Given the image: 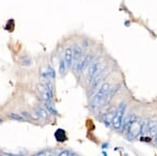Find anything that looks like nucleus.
Instances as JSON below:
<instances>
[{
  "label": "nucleus",
  "instance_id": "1",
  "mask_svg": "<svg viewBox=\"0 0 157 156\" xmlns=\"http://www.w3.org/2000/svg\"><path fill=\"white\" fill-rule=\"evenodd\" d=\"M110 88H111L110 84H109L108 82L103 83V85L100 87L98 91L94 94V97H93L90 101V108L91 109L93 110V109H95V108H98L101 105L104 104V102H105L106 97H107V94H108L109 90H110Z\"/></svg>",
  "mask_w": 157,
  "mask_h": 156
},
{
  "label": "nucleus",
  "instance_id": "2",
  "mask_svg": "<svg viewBox=\"0 0 157 156\" xmlns=\"http://www.w3.org/2000/svg\"><path fill=\"white\" fill-rule=\"evenodd\" d=\"M141 120L137 115H132V120H131L130 127L127 132V138L129 140H133L138 137V135L141 133Z\"/></svg>",
  "mask_w": 157,
  "mask_h": 156
},
{
  "label": "nucleus",
  "instance_id": "3",
  "mask_svg": "<svg viewBox=\"0 0 157 156\" xmlns=\"http://www.w3.org/2000/svg\"><path fill=\"white\" fill-rule=\"evenodd\" d=\"M126 111V104L125 103H121V104L116 108L114 119L112 120V127L114 129H121V125H123V119L124 115H125Z\"/></svg>",
  "mask_w": 157,
  "mask_h": 156
},
{
  "label": "nucleus",
  "instance_id": "4",
  "mask_svg": "<svg viewBox=\"0 0 157 156\" xmlns=\"http://www.w3.org/2000/svg\"><path fill=\"white\" fill-rule=\"evenodd\" d=\"M102 68H103L102 63H101V61H98V60L91 63L90 66L88 67V74H87V78H86V81H87L88 84L90 85V83L93 81V79L101 72Z\"/></svg>",
  "mask_w": 157,
  "mask_h": 156
},
{
  "label": "nucleus",
  "instance_id": "5",
  "mask_svg": "<svg viewBox=\"0 0 157 156\" xmlns=\"http://www.w3.org/2000/svg\"><path fill=\"white\" fill-rule=\"evenodd\" d=\"M92 60H93V55L84 56V58H82V59L75 65V72H77L78 74H81L87 67L90 66V64L92 63Z\"/></svg>",
  "mask_w": 157,
  "mask_h": 156
},
{
  "label": "nucleus",
  "instance_id": "6",
  "mask_svg": "<svg viewBox=\"0 0 157 156\" xmlns=\"http://www.w3.org/2000/svg\"><path fill=\"white\" fill-rule=\"evenodd\" d=\"M106 71H107V68H106V67H103L100 74H98L97 77L93 79V81L90 83V90H89V92H88V94L89 95H92L93 92H95V90L98 89V86L101 85V83L103 82V80L105 79L106 74H107V72Z\"/></svg>",
  "mask_w": 157,
  "mask_h": 156
},
{
  "label": "nucleus",
  "instance_id": "7",
  "mask_svg": "<svg viewBox=\"0 0 157 156\" xmlns=\"http://www.w3.org/2000/svg\"><path fill=\"white\" fill-rule=\"evenodd\" d=\"M64 61H65V64L67 66V69H69L72 65V62H73V50L71 47H66L64 51Z\"/></svg>",
  "mask_w": 157,
  "mask_h": 156
},
{
  "label": "nucleus",
  "instance_id": "8",
  "mask_svg": "<svg viewBox=\"0 0 157 156\" xmlns=\"http://www.w3.org/2000/svg\"><path fill=\"white\" fill-rule=\"evenodd\" d=\"M73 50V63H77L82 59V56H83V49L81 48L80 46H75L72 48Z\"/></svg>",
  "mask_w": 157,
  "mask_h": 156
},
{
  "label": "nucleus",
  "instance_id": "9",
  "mask_svg": "<svg viewBox=\"0 0 157 156\" xmlns=\"http://www.w3.org/2000/svg\"><path fill=\"white\" fill-rule=\"evenodd\" d=\"M55 137H56V139H57V142H59V143H64L65 140H67L66 132L63 129H58L57 131L55 132Z\"/></svg>",
  "mask_w": 157,
  "mask_h": 156
},
{
  "label": "nucleus",
  "instance_id": "10",
  "mask_svg": "<svg viewBox=\"0 0 157 156\" xmlns=\"http://www.w3.org/2000/svg\"><path fill=\"white\" fill-rule=\"evenodd\" d=\"M115 109L111 110V111H109L108 113H106L105 114V117H104V123H105V125L109 127L110 125H112V120L114 119V115H115Z\"/></svg>",
  "mask_w": 157,
  "mask_h": 156
},
{
  "label": "nucleus",
  "instance_id": "11",
  "mask_svg": "<svg viewBox=\"0 0 157 156\" xmlns=\"http://www.w3.org/2000/svg\"><path fill=\"white\" fill-rule=\"evenodd\" d=\"M35 112H36V114H37V117H39V119H42V120L48 119V112H47L44 108L37 107L36 109H35Z\"/></svg>",
  "mask_w": 157,
  "mask_h": 156
},
{
  "label": "nucleus",
  "instance_id": "12",
  "mask_svg": "<svg viewBox=\"0 0 157 156\" xmlns=\"http://www.w3.org/2000/svg\"><path fill=\"white\" fill-rule=\"evenodd\" d=\"M131 120H132V115L128 116L127 119L124 120L123 125H121V132H123V133H127L128 132L129 127H130V124H131Z\"/></svg>",
  "mask_w": 157,
  "mask_h": 156
},
{
  "label": "nucleus",
  "instance_id": "13",
  "mask_svg": "<svg viewBox=\"0 0 157 156\" xmlns=\"http://www.w3.org/2000/svg\"><path fill=\"white\" fill-rule=\"evenodd\" d=\"M156 131H157V123L154 122V120H150L149 122V135L153 136V135H155Z\"/></svg>",
  "mask_w": 157,
  "mask_h": 156
},
{
  "label": "nucleus",
  "instance_id": "14",
  "mask_svg": "<svg viewBox=\"0 0 157 156\" xmlns=\"http://www.w3.org/2000/svg\"><path fill=\"white\" fill-rule=\"evenodd\" d=\"M66 70H67V66H66V64H65L64 59H62V60L60 61V65H59V71H60V74L62 75V77H64V74H65V72H66Z\"/></svg>",
  "mask_w": 157,
  "mask_h": 156
},
{
  "label": "nucleus",
  "instance_id": "15",
  "mask_svg": "<svg viewBox=\"0 0 157 156\" xmlns=\"http://www.w3.org/2000/svg\"><path fill=\"white\" fill-rule=\"evenodd\" d=\"M9 117L12 120H18V122H26L27 120H25L22 115L20 114H16V113H10L9 114Z\"/></svg>",
  "mask_w": 157,
  "mask_h": 156
},
{
  "label": "nucleus",
  "instance_id": "16",
  "mask_svg": "<svg viewBox=\"0 0 157 156\" xmlns=\"http://www.w3.org/2000/svg\"><path fill=\"white\" fill-rule=\"evenodd\" d=\"M50 152H52V150L45 149V150H41L40 152H38V153H36V154H34L32 156H48Z\"/></svg>",
  "mask_w": 157,
  "mask_h": 156
},
{
  "label": "nucleus",
  "instance_id": "17",
  "mask_svg": "<svg viewBox=\"0 0 157 156\" xmlns=\"http://www.w3.org/2000/svg\"><path fill=\"white\" fill-rule=\"evenodd\" d=\"M14 26H15V23H14V20H10L9 22L6 23V29L9 32H13V29H14Z\"/></svg>",
  "mask_w": 157,
  "mask_h": 156
},
{
  "label": "nucleus",
  "instance_id": "18",
  "mask_svg": "<svg viewBox=\"0 0 157 156\" xmlns=\"http://www.w3.org/2000/svg\"><path fill=\"white\" fill-rule=\"evenodd\" d=\"M70 151H68V150H64V151H62V152L60 153L59 156H69L70 155Z\"/></svg>",
  "mask_w": 157,
  "mask_h": 156
},
{
  "label": "nucleus",
  "instance_id": "19",
  "mask_svg": "<svg viewBox=\"0 0 157 156\" xmlns=\"http://www.w3.org/2000/svg\"><path fill=\"white\" fill-rule=\"evenodd\" d=\"M62 152V151H60V152H57V150H52V152L49 153L48 156H59L60 153Z\"/></svg>",
  "mask_w": 157,
  "mask_h": 156
},
{
  "label": "nucleus",
  "instance_id": "20",
  "mask_svg": "<svg viewBox=\"0 0 157 156\" xmlns=\"http://www.w3.org/2000/svg\"><path fill=\"white\" fill-rule=\"evenodd\" d=\"M30 63H32V61H30V59H29V58H27L26 60H23V61H22V65H25V66H29V65H30Z\"/></svg>",
  "mask_w": 157,
  "mask_h": 156
},
{
  "label": "nucleus",
  "instance_id": "21",
  "mask_svg": "<svg viewBox=\"0 0 157 156\" xmlns=\"http://www.w3.org/2000/svg\"><path fill=\"white\" fill-rule=\"evenodd\" d=\"M154 144L157 146V131L155 133V135H154Z\"/></svg>",
  "mask_w": 157,
  "mask_h": 156
},
{
  "label": "nucleus",
  "instance_id": "22",
  "mask_svg": "<svg viewBox=\"0 0 157 156\" xmlns=\"http://www.w3.org/2000/svg\"><path fill=\"white\" fill-rule=\"evenodd\" d=\"M0 124H2V120H0Z\"/></svg>",
  "mask_w": 157,
  "mask_h": 156
},
{
  "label": "nucleus",
  "instance_id": "23",
  "mask_svg": "<svg viewBox=\"0 0 157 156\" xmlns=\"http://www.w3.org/2000/svg\"><path fill=\"white\" fill-rule=\"evenodd\" d=\"M0 156H4V155H2V154H0Z\"/></svg>",
  "mask_w": 157,
  "mask_h": 156
}]
</instances>
